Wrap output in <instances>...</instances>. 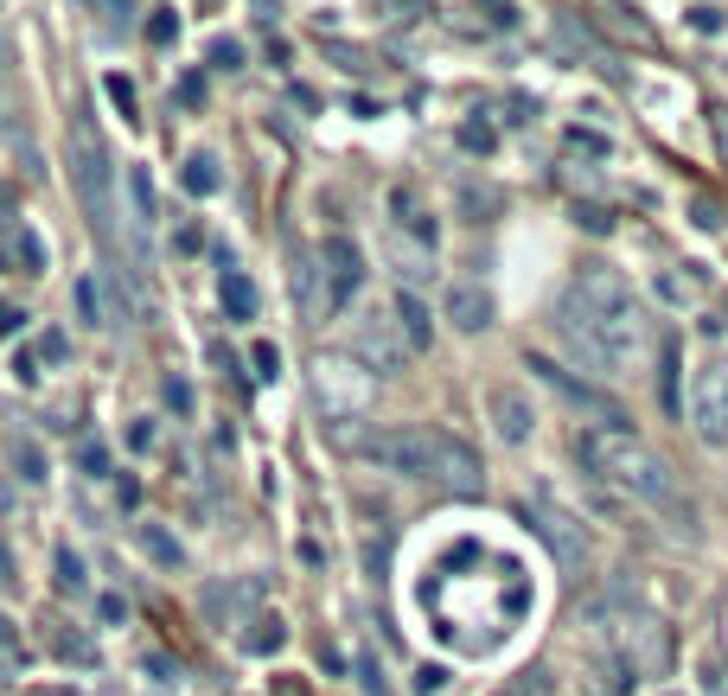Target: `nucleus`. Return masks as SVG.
Instances as JSON below:
<instances>
[{
  "label": "nucleus",
  "instance_id": "1",
  "mask_svg": "<svg viewBox=\"0 0 728 696\" xmlns=\"http://www.w3.org/2000/svg\"><path fill=\"white\" fill-rule=\"evenodd\" d=\"M563 339L582 364H595L600 377H620L646 352V313L633 301V288L607 262H582V275L563 294Z\"/></svg>",
  "mask_w": 728,
  "mask_h": 696
},
{
  "label": "nucleus",
  "instance_id": "2",
  "mask_svg": "<svg viewBox=\"0 0 728 696\" xmlns=\"http://www.w3.org/2000/svg\"><path fill=\"white\" fill-rule=\"evenodd\" d=\"M575 454H582V466L595 473L600 486H614L620 498H633V505H646V512H658V517H671L677 531L697 524V512H690V498L677 492V473L665 466V454H651L626 422H588L582 441H575Z\"/></svg>",
  "mask_w": 728,
  "mask_h": 696
},
{
  "label": "nucleus",
  "instance_id": "3",
  "mask_svg": "<svg viewBox=\"0 0 728 696\" xmlns=\"http://www.w3.org/2000/svg\"><path fill=\"white\" fill-rule=\"evenodd\" d=\"M358 461H371L377 473H403V480H442L454 492L479 486V454L447 428H422V422H391L358 435Z\"/></svg>",
  "mask_w": 728,
  "mask_h": 696
},
{
  "label": "nucleus",
  "instance_id": "4",
  "mask_svg": "<svg viewBox=\"0 0 728 696\" xmlns=\"http://www.w3.org/2000/svg\"><path fill=\"white\" fill-rule=\"evenodd\" d=\"M64 167H71V185H78V205L90 211V231L115 243L122 231V211H115V160H109L103 134L90 129V122H71L64 134Z\"/></svg>",
  "mask_w": 728,
  "mask_h": 696
},
{
  "label": "nucleus",
  "instance_id": "5",
  "mask_svg": "<svg viewBox=\"0 0 728 696\" xmlns=\"http://www.w3.org/2000/svg\"><path fill=\"white\" fill-rule=\"evenodd\" d=\"M690 428L709 447H728V359H709L690 384Z\"/></svg>",
  "mask_w": 728,
  "mask_h": 696
},
{
  "label": "nucleus",
  "instance_id": "6",
  "mask_svg": "<svg viewBox=\"0 0 728 696\" xmlns=\"http://www.w3.org/2000/svg\"><path fill=\"white\" fill-rule=\"evenodd\" d=\"M352 352H358L371 371H384V377H396V371L410 364V345L396 333V320H358V326H352Z\"/></svg>",
  "mask_w": 728,
  "mask_h": 696
},
{
  "label": "nucleus",
  "instance_id": "7",
  "mask_svg": "<svg viewBox=\"0 0 728 696\" xmlns=\"http://www.w3.org/2000/svg\"><path fill=\"white\" fill-rule=\"evenodd\" d=\"M486 410H493V428H498L505 447H524L530 428H537V410H530V396H524L518 384H498L493 396H486Z\"/></svg>",
  "mask_w": 728,
  "mask_h": 696
},
{
  "label": "nucleus",
  "instance_id": "8",
  "mask_svg": "<svg viewBox=\"0 0 728 696\" xmlns=\"http://www.w3.org/2000/svg\"><path fill=\"white\" fill-rule=\"evenodd\" d=\"M530 371H537L544 384H556V390H563V396L575 403V410H588L595 422H620V403H614V396H600L595 384H575L569 371H563V364H549V359H530Z\"/></svg>",
  "mask_w": 728,
  "mask_h": 696
},
{
  "label": "nucleus",
  "instance_id": "9",
  "mask_svg": "<svg viewBox=\"0 0 728 696\" xmlns=\"http://www.w3.org/2000/svg\"><path fill=\"white\" fill-rule=\"evenodd\" d=\"M78 313H83V326H103V333H122V326H129V313L115 301L109 275H83L78 282Z\"/></svg>",
  "mask_w": 728,
  "mask_h": 696
},
{
  "label": "nucleus",
  "instance_id": "10",
  "mask_svg": "<svg viewBox=\"0 0 728 696\" xmlns=\"http://www.w3.org/2000/svg\"><path fill=\"white\" fill-rule=\"evenodd\" d=\"M46 652H52L58 665H78V670H97V665H103L97 639H90L83 626H71V619H46Z\"/></svg>",
  "mask_w": 728,
  "mask_h": 696
},
{
  "label": "nucleus",
  "instance_id": "11",
  "mask_svg": "<svg viewBox=\"0 0 728 696\" xmlns=\"http://www.w3.org/2000/svg\"><path fill=\"white\" fill-rule=\"evenodd\" d=\"M530 524L549 537V549L563 556V563H582V537H575V517L569 512H556L549 505V492H537V505H530Z\"/></svg>",
  "mask_w": 728,
  "mask_h": 696
},
{
  "label": "nucleus",
  "instance_id": "12",
  "mask_svg": "<svg viewBox=\"0 0 728 696\" xmlns=\"http://www.w3.org/2000/svg\"><path fill=\"white\" fill-rule=\"evenodd\" d=\"M326 275H333V307L338 301H352L364 282V256H358V243H345V236H333L326 243Z\"/></svg>",
  "mask_w": 728,
  "mask_h": 696
},
{
  "label": "nucleus",
  "instance_id": "13",
  "mask_svg": "<svg viewBox=\"0 0 728 696\" xmlns=\"http://www.w3.org/2000/svg\"><path fill=\"white\" fill-rule=\"evenodd\" d=\"M447 320H454L461 333H479V326H493V301H486L479 288H454V294H447Z\"/></svg>",
  "mask_w": 728,
  "mask_h": 696
},
{
  "label": "nucleus",
  "instance_id": "14",
  "mask_svg": "<svg viewBox=\"0 0 728 696\" xmlns=\"http://www.w3.org/2000/svg\"><path fill=\"white\" fill-rule=\"evenodd\" d=\"M396 333H403L410 352H422V345L435 339V320H428V307H422L416 294H396Z\"/></svg>",
  "mask_w": 728,
  "mask_h": 696
},
{
  "label": "nucleus",
  "instance_id": "15",
  "mask_svg": "<svg viewBox=\"0 0 728 696\" xmlns=\"http://www.w3.org/2000/svg\"><path fill=\"white\" fill-rule=\"evenodd\" d=\"M134 543H141V556H148V563L185 568V549H180V537H173L166 524H141V531H134Z\"/></svg>",
  "mask_w": 728,
  "mask_h": 696
},
{
  "label": "nucleus",
  "instance_id": "16",
  "mask_svg": "<svg viewBox=\"0 0 728 696\" xmlns=\"http://www.w3.org/2000/svg\"><path fill=\"white\" fill-rule=\"evenodd\" d=\"M218 301H224L231 320H256V288H250L243 269H224V275H218Z\"/></svg>",
  "mask_w": 728,
  "mask_h": 696
},
{
  "label": "nucleus",
  "instance_id": "17",
  "mask_svg": "<svg viewBox=\"0 0 728 696\" xmlns=\"http://www.w3.org/2000/svg\"><path fill=\"white\" fill-rule=\"evenodd\" d=\"M250 601H256V588H250V582H243V588H218V582H211V588L199 594V607H205V614L218 619V626H231L236 607H250Z\"/></svg>",
  "mask_w": 728,
  "mask_h": 696
},
{
  "label": "nucleus",
  "instance_id": "18",
  "mask_svg": "<svg viewBox=\"0 0 728 696\" xmlns=\"http://www.w3.org/2000/svg\"><path fill=\"white\" fill-rule=\"evenodd\" d=\"M7 250H13V269H20V275H46V243H39L27 224L7 231Z\"/></svg>",
  "mask_w": 728,
  "mask_h": 696
},
{
  "label": "nucleus",
  "instance_id": "19",
  "mask_svg": "<svg viewBox=\"0 0 728 696\" xmlns=\"http://www.w3.org/2000/svg\"><path fill=\"white\" fill-rule=\"evenodd\" d=\"M7 454H13V473H20L27 486H39V480H46V454H39V441L13 435V441H7Z\"/></svg>",
  "mask_w": 728,
  "mask_h": 696
},
{
  "label": "nucleus",
  "instance_id": "20",
  "mask_svg": "<svg viewBox=\"0 0 728 696\" xmlns=\"http://www.w3.org/2000/svg\"><path fill=\"white\" fill-rule=\"evenodd\" d=\"M27 670V645H20V633H13V619L0 614V684H13Z\"/></svg>",
  "mask_w": 728,
  "mask_h": 696
},
{
  "label": "nucleus",
  "instance_id": "21",
  "mask_svg": "<svg viewBox=\"0 0 728 696\" xmlns=\"http://www.w3.org/2000/svg\"><path fill=\"white\" fill-rule=\"evenodd\" d=\"M185 192H192V199H211V192H218V160L211 154L185 160Z\"/></svg>",
  "mask_w": 728,
  "mask_h": 696
},
{
  "label": "nucleus",
  "instance_id": "22",
  "mask_svg": "<svg viewBox=\"0 0 728 696\" xmlns=\"http://www.w3.org/2000/svg\"><path fill=\"white\" fill-rule=\"evenodd\" d=\"M129 205H134V224L154 218V180H148V167H134L129 173Z\"/></svg>",
  "mask_w": 728,
  "mask_h": 696
},
{
  "label": "nucleus",
  "instance_id": "23",
  "mask_svg": "<svg viewBox=\"0 0 728 696\" xmlns=\"http://www.w3.org/2000/svg\"><path fill=\"white\" fill-rule=\"evenodd\" d=\"M58 588H64V594H83V563L71 556V549H58Z\"/></svg>",
  "mask_w": 728,
  "mask_h": 696
},
{
  "label": "nucleus",
  "instance_id": "24",
  "mask_svg": "<svg viewBox=\"0 0 728 696\" xmlns=\"http://www.w3.org/2000/svg\"><path fill=\"white\" fill-rule=\"evenodd\" d=\"M493 141H498V134H493V122H467V129H461V148H473V154H486Z\"/></svg>",
  "mask_w": 728,
  "mask_h": 696
},
{
  "label": "nucleus",
  "instance_id": "25",
  "mask_svg": "<svg viewBox=\"0 0 728 696\" xmlns=\"http://www.w3.org/2000/svg\"><path fill=\"white\" fill-rule=\"evenodd\" d=\"M256 626L262 633H250L243 645H250V652H275V645H282V619H256Z\"/></svg>",
  "mask_w": 728,
  "mask_h": 696
},
{
  "label": "nucleus",
  "instance_id": "26",
  "mask_svg": "<svg viewBox=\"0 0 728 696\" xmlns=\"http://www.w3.org/2000/svg\"><path fill=\"white\" fill-rule=\"evenodd\" d=\"M549 684H544V670H524V677H512V684H505V690L498 696H544Z\"/></svg>",
  "mask_w": 728,
  "mask_h": 696
},
{
  "label": "nucleus",
  "instance_id": "27",
  "mask_svg": "<svg viewBox=\"0 0 728 696\" xmlns=\"http://www.w3.org/2000/svg\"><path fill=\"white\" fill-rule=\"evenodd\" d=\"M78 461H83V473H97V480L109 473V454H103V441H83V447H78Z\"/></svg>",
  "mask_w": 728,
  "mask_h": 696
},
{
  "label": "nucleus",
  "instance_id": "28",
  "mask_svg": "<svg viewBox=\"0 0 728 696\" xmlns=\"http://www.w3.org/2000/svg\"><path fill=\"white\" fill-rule=\"evenodd\" d=\"M211 64H218V71H236V64H243V46H236V39H218V46H211Z\"/></svg>",
  "mask_w": 728,
  "mask_h": 696
},
{
  "label": "nucleus",
  "instance_id": "29",
  "mask_svg": "<svg viewBox=\"0 0 728 696\" xmlns=\"http://www.w3.org/2000/svg\"><path fill=\"white\" fill-rule=\"evenodd\" d=\"M64 352H71V339H64V333H39V359L64 364Z\"/></svg>",
  "mask_w": 728,
  "mask_h": 696
},
{
  "label": "nucleus",
  "instance_id": "30",
  "mask_svg": "<svg viewBox=\"0 0 728 696\" xmlns=\"http://www.w3.org/2000/svg\"><path fill=\"white\" fill-rule=\"evenodd\" d=\"M97 614H103L109 626H122V619H129V601H122V594H103V601H97Z\"/></svg>",
  "mask_w": 728,
  "mask_h": 696
},
{
  "label": "nucleus",
  "instance_id": "31",
  "mask_svg": "<svg viewBox=\"0 0 728 696\" xmlns=\"http://www.w3.org/2000/svg\"><path fill=\"white\" fill-rule=\"evenodd\" d=\"M173 32H180V20H173V13H154V27H148V39H154V46H173Z\"/></svg>",
  "mask_w": 728,
  "mask_h": 696
},
{
  "label": "nucleus",
  "instance_id": "32",
  "mask_svg": "<svg viewBox=\"0 0 728 696\" xmlns=\"http://www.w3.org/2000/svg\"><path fill=\"white\" fill-rule=\"evenodd\" d=\"M447 684V670L442 665H428V670H416V696H435Z\"/></svg>",
  "mask_w": 728,
  "mask_h": 696
},
{
  "label": "nucleus",
  "instance_id": "33",
  "mask_svg": "<svg viewBox=\"0 0 728 696\" xmlns=\"http://www.w3.org/2000/svg\"><path fill=\"white\" fill-rule=\"evenodd\" d=\"M256 371L262 377H275V371H282V352H275V345H256Z\"/></svg>",
  "mask_w": 728,
  "mask_h": 696
},
{
  "label": "nucleus",
  "instance_id": "34",
  "mask_svg": "<svg viewBox=\"0 0 728 696\" xmlns=\"http://www.w3.org/2000/svg\"><path fill=\"white\" fill-rule=\"evenodd\" d=\"M109 97H115V103H122V115L134 122V90H129V83H122V78H109Z\"/></svg>",
  "mask_w": 728,
  "mask_h": 696
},
{
  "label": "nucleus",
  "instance_id": "35",
  "mask_svg": "<svg viewBox=\"0 0 728 696\" xmlns=\"http://www.w3.org/2000/svg\"><path fill=\"white\" fill-rule=\"evenodd\" d=\"M575 218H582L588 231H607V224H614V218H607V211H600V205H582V211H575Z\"/></svg>",
  "mask_w": 728,
  "mask_h": 696
},
{
  "label": "nucleus",
  "instance_id": "36",
  "mask_svg": "<svg viewBox=\"0 0 728 696\" xmlns=\"http://www.w3.org/2000/svg\"><path fill=\"white\" fill-rule=\"evenodd\" d=\"M166 403H173V410H192V390H185L180 377H166Z\"/></svg>",
  "mask_w": 728,
  "mask_h": 696
},
{
  "label": "nucleus",
  "instance_id": "37",
  "mask_svg": "<svg viewBox=\"0 0 728 696\" xmlns=\"http://www.w3.org/2000/svg\"><path fill=\"white\" fill-rule=\"evenodd\" d=\"M13 333H20V313H7V307H0V339H13Z\"/></svg>",
  "mask_w": 728,
  "mask_h": 696
},
{
  "label": "nucleus",
  "instance_id": "38",
  "mask_svg": "<svg viewBox=\"0 0 728 696\" xmlns=\"http://www.w3.org/2000/svg\"><path fill=\"white\" fill-rule=\"evenodd\" d=\"M109 13H115V20H122V13H129V0H103Z\"/></svg>",
  "mask_w": 728,
  "mask_h": 696
},
{
  "label": "nucleus",
  "instance_id": "39",
  "mask_svg": "<svg viewBox=\"0 0 728 696\" xmlns=\"http://www.w3.org/2000/svg\"><path fill=\"white\" fill-rule=\"evenodd\" d=\"M32 696H71V690H32Z\"/></svg>",
  "mask_w": 728,
  "mask_h": 696
}]
</instances>
